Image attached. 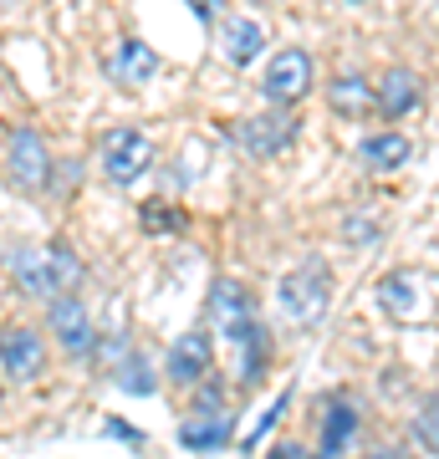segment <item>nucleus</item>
Instances as JSON below:
<instances>
[{
	"label": "nucleus",
	"mask_w": 439,
	"mask_h": 459,
	"mask_svg": "<svg viewBox=\"0 0 439 459\" xmlns=\"http://www.w3.org/2000/svg\"><path fill=\"white\" fill-rule=\"evenodd\" d=\"M266 459H312V455L296 439H281V444H271V455H266Z\"/></svg>",
	"instance_id": "27"
},
{
	"label": "nucleus",
	"mask_w": 439,
	"mask_h": 459,
	"mask_svg": "<svg viewBox=\"0 0 439 459\" xmlns=\"http://www.w3.org/2000/svg\"><path fill=\"white\" fill-rule=\"evenodd\" d=\"M123 388H128V394H138V398L154 394V373H148L144 358H128V368H123Z\"/></svg>",
	"instance_id": "23"
},
{
	"label": "nucleus",
	"mask_w": 439,
	"mask_h": 459,
	"mask_svg": "<svg viewBox=\"0 0 439 459\" xmlns=\"http://www.w3.org/2000/svg\"><path fill=\"white\" fill-rule=\"evenodd\" d=\"M5 271L16 276V286L26 296H41L51 301V271H47V250H31V246H16L5 255Z\"/></svg>",
	"instance_id": "17"
},
{
	"label": "nucleus",
	"mask_w": 439,
	"mask_h": 459,
	"mask_svg": "<svg viewBox=\"0 0 439 459\" xmlns=\"http://www.w3.org/2000/svg\"><path fill=\"white\" fill-rule=\"evenodd\" d=\"M138 220H144L148 235H174V230L184 225V214L169 204V199H148L144 210H138Z\"/></svg>",
	"instance_id": "21"
},
{
	"label": "nucleus",
	"mask_w": 439,
	"mask_h": 459,
	"mask_svg": "<svg viewBox=\"0 0 439 459\" xmlns=\"http://www.w3.org/2000/svg\"><path fill=\"white\" fill-rule=\"evenodd\" d=\"M210 358H215V342L210 332H184L180 342L169 347V383H180V388H189V383H205V373H210Z\"/></svg>",
	"instance_id": "12"
},
{
	"label": "nucleus",
	"mask_w": 439,
	"mask_h": 459,
	"mask_svg": "<svg viewBox=\"0 0 439 459\" xmlns=\"http://www.w3.org/2000/svg\"><path fill=\"white\" fill-rule=\"evenodd\" d=\"M368 459H408V449H404V444H373Z\"/></svg>",
	"instance_id": "28"
},
{
	"label": "nucleus",
	"mask_w": 439,
	"mask_h": 459,
	"mask_svg": "<svg viewBox=\"0 0 439 459\" xmlns=\"http://www.w3.org/2000/svg\"><path fill=\"white\" fill-rule=\"evenodd\" d=\"M358 159L373 169V174H393V169H404L408 159H414V143H408L399 128H383V133H368L358 143Z\"/></svg>",
	"instance_id": "15"
},
{
	"label": "nucleus",
	"mask_w": 439,
	"mask_h": 459,
	"mask_svg": "<svg viewBox=\"0 0 439 459\" xmlns=\"http://www.w3.org/2000/svg\"><path fill=\"white\" fill-rule=\"evenodd\" d=\"M154 169V143H148V133L138 128H118L102 138V179L118 184V189H128L138 184Z\"/></svg>",
	"instance_id": "7"
},
{
	"label": "nucleus",
	"mask_w": 439,
	"mask_h": 459,
	"mask_svg": "<svg viewBox=\"0 0 439 459\" xmlns=\"http://www.w3.org/2000/svg\"><path fill=\"white\" fill-rule=\"evenodd\" d=\"M277 307H281V322H286V327H302V332L317 327L327 316V307H332V271H327L317 255L292 265L277 286Z\"/></svg>",
	"instance_id": "1"
},
{
	"label": "nucleus",
	"mask_w": 439,
	"mask_h": 459,
	"mask_svg": "<svg viewBox=\"0 0 439 459\" xmlns=\"http://www.w3.org/2000/svg\"><path fill=\"white\" fill-rule=\"evenodd\" d=\"M108 434H113L118 444H133V449H144V429L123 424V419H108Z\"/></svg>",
	"instance_id": "26"
},
{
	"label": "nucleus",
	"mask_w": 439,
	"mask_h": 459,
	"mask_svg": "<svg viewBox=\"0 0 439 459\" xmlns=\"http://www.w3.org/2000/svg\"><path fill=\"white\" fill-rule=\"evenodd\" d=\"M408 434H414V444H419L424 455L439 459V394H424L419 409H414V424H408Z\"/></svg>",
	"instance_id": "18"
},
{
	"label": "nucleus",
	"mask_w": 439,
	"mask_h": 459,
	"mask_svg": "<svg viewBox=\"0 0 439 459\" xmlns=\"http://www.w3.org/2000/svg\"><path fill=\"white\" fill-rule=\"evenodd\" d=\"M0 368H5V377H16V383H31V377L47 368V342H41V332L36 327H5L0 332Z\"/></svg>",
	"instance_id": "9"
},
{
	"label": "nucleus",
	"mask_w": 439,
	"mask_h": 459,
	"mask_svg": "<svg viewBox=\"0 0 439 459\" xmlns=\"http://www.w3.org/2000/svg\"><path fill=\"white\" fill-rule=\"evenodd\" d=\"M424 108V82L414 66H389L383 77H378V113L389 117V123H399V117L419 113Z\"/></svg>",
	"instance_id": "11"
},
{
	"label": "nucleus",
	"mask_w": 439,
	"mask_h": 459,
	"mask_svg": "<svg viewBox=\"0 0 439 459\" xmlns=\"http://www.w3.org/2000/svg\"><path fill=\"white\" fill-rule=\"evenodd\" d=\"M220 47H225V62L230 66H250L266 51V26L256 16H230L220 26Z\"/></svg>",
	"instance_id": "14"
},
{
	"label": "nucleus",
	"mask_w": 439,
	"mask_h": 459,
	"mask_svg": "<svg viewBox=\"0 0 439 459\" xmlns=\"http://www.w3.org/2000/svg\"><path fill=\"white\" fill-rule=\"evenodd\" d=\"M184 5H189L205 26H220V21H225V0H184Z\"/></svg>",
	"instance_id": "25"
},
{
	"label": "nucleus",
	"mask_w": 439,
	"mask_h": 459,
	"mask_svg": "<svg viewBox=\"0 0 439 459\" xmlns=\"http://www.w3.org/2000/svg\"><path fill=\"white\" fill-rule=\"evenodd\" d=\"M312 82H317V66H312V51H302V47H281L266 62V72H260V87H266V98L277 102V108L307 102Z\"/></svg>",
	"instance_id": "6"
},
{
	"label": "nucleus",
	"mask_w": 439,
	"mask_h": 459,
	"mask_svg": "<svg viewBox=\"0 0 439 459\" xmlns=\"http://www.w3.org/2000/svg\"><path fill=\"white\" fill-rule=\"evenodd\" d=\"M205 312H210V327L225 337V342H245L250 332L260 327L256 316V296H250V286L235 276H220L210 286V296H205Z\"/></svg>",
	"instance_id": "3"
},
{
	"label": "nucleus",
	"mask_w": 439,
	"mask_h": 459,
	"mask_svg": "<svg viewBox=\"0 0 439 459\" xmlns=\"http://www.w3.org/2000/svg\"><path fill=\"white\" fill-rule=\"evenodd\" d=\"M230 413H189L180 429V444L189 455H215V449H225L230 444Z\"/></svg>",
	"instance_id": "16"
},
{
	"label": "nucleus",
	"mask_w": 439,
	"mask_h": 459,
	"mask_svg": "<svg viewBox=\"0 0 439 459\" xmlns=\"http://www.w3.org/2000/svg\"><path fill=\"white\" fill-rule=\"evenodd\" d=\"M363 434V409L353 388H332L322 403V424H317V455L312 459H342Z\"/></svg>",
	"instance_id": "5"
},
{
	"label": "nucleus",
	"mask_w": 439,
	"mask_h": 459,
	"mask_svg": "<svg viewBox=\"0 0 439 459\" xmlns=\"http://www.w3.org/2000/svg\"><path fill=\"white\" fill-rule=\"evenodd\" d=\"M108 77H113L118 87H144L159 77V51L148 47V41H138V36H123L113 51V62H108Z\"/></svg>",
	"instance_id": "13"
},
{
	"label": "nucleus",
	"mask_w": 439,
	"mask_h": 459,
	"mask_svg": "<svg viewBox=\"0 0 439 459\" xmlns=\"http://www.w3.org/2000/svg\"><path fill=\"white\" fill-rule=\"evenodd\" d=\"M347 5H368V0H347Z\"/></svg>",
	"instance_id": "29"
},
{
	"label": "nucleus",
	"mask_w": 439,
	"mask_h": 459,
	"mask_svg": "<svg viewBox=\"0 0 439 459\" xmlns=\"http://www.w3.org/2000/svg\"><path fill=\"white\" fill-rule=\"evenodd\" d=\"M266 368H271V342H266V327H256L241 342V383L256 388L260 377H266Z\"/></svg>",
	"instance_id": "19"
},
{
	"label": "nucleus",
	"mask_w": 439,
	"mask_h": 459,
	"mask_svg": "<svg viewBox=\"0 0 439 459\" xmlns=\"http://www.w3.org/2000/svg\"><path fill=\"white\" fill-rule=\"evenodd\" d=\"M195 413H225V388L220 383H199V394H195Z\"/></svg>",
	"instance_id": "24"
},
{
	"label": "nucleus",
	"mask_w": 439,
	"mask_h": 459,
	"mask_svg": "<svg viewBox=\"0 0 439 459\" xmlns=\"http://www.w3.org/2000/svg\"><path fill=\"white\" fill-rule=\"evenodd\" d=\"M5 169H11V179H16V189H26V195H47L51 189V148L47 138L36 128H11L5 133Z\"/></svg>",
	"instance_id": "4"
},
{
	"label": "nucleus",
	"mask_w": 439,
	"mask_h": 459,
	"mask_svg": "<svg viewBox=\"0 0 439 459\" xmlns=\"http://www.w3.org/2000/svg\"><path fill=\"white\" fill-rule=\"evenodd\" d=\"M225 133H230V143L241 148V153H250V159H281L302 138V117L292 108H266V113L235 117Z\"/></svg>",
	"instance_id": "2"
},
{
	"label": "nucleus",
	"mask_w": 439,
	"mask_h": 459,
	"mask_svg": "<svg viewBox=\"0 0 439 459\" xmlns=\"http://www.w3.org/2000/svg\"><path fill=\"white\" fill-rule=\"evenodd\" d=\"M47 322H51V337L62 347L66 358H92L98 352V327H92V312L82 307L77 296H57L47 301Z\"/></svg>",
	"instance_id": "8"
},
{
	"label": "nucleus",
	"mask_w": 439,
	"mask_h": 459,
	"mask_svg": "<svg viewBox=\"0 0 439 459\" xmlns=\"http://www.w3.org/2000/svg\"><path fill=\"white\" fill-rule=\"evenodd\" d=\"M378 301H383V307H389L393 316H408V312H414V301H419V296H414V281L393 271V276H383V281H378Z\"/></svg>",
	"instance_id": "20"
},
{
	"label": "nucleus",
	"mask_w": 439,
	"mask_h": 459,
	"mask_svg": "<svg viewBox=\"0 0 439 459\" xmlns=\"http://www.w3.org/2000/svg\"><path fill=\"white\" fill-rule=\"evenodd\" d=\"M378 235H383V220L378 214H347L342 220V240L347 246H378Z\"/></svg>",
	"instance_id": "22"
},
{
	"label": "nucleus",
	"mask_w": 439,
	"mask_h": 459,
	"mask_svg": "<svg viewBox=\"0 0 439 459\" xmlns=\"http://www.w3.org/2000/svg\"><path fill=\"white\" fill-rule=\"evenodd\" d=\"M327 102L338 117H368L378 113V82L363 72V66H342L332 87H327Z\"/></svg>",
	"instance_id": "10"
}]
</instances>
